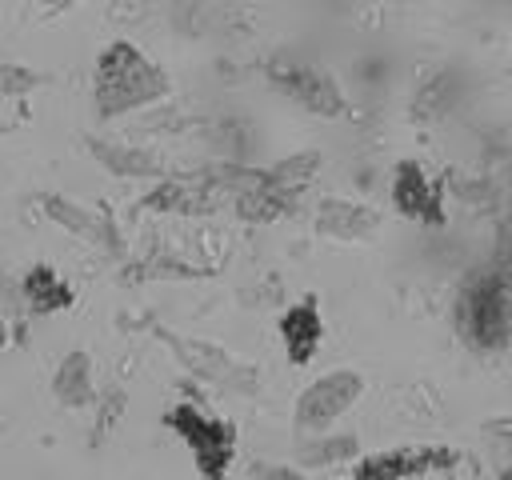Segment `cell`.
I'll return each mask as SVG.
<instances>
[{
    "instance_id": "cell-11",
    "label": "cell",
    "mask_w": 512,
    "mask_h": 480,
    "mask_svg": "<svg viewBox=\"0 0 512 480\" xmlns=\"http://www.w3.org/2000/svg\"><path fill=\"white\" fill-rule=\"evenodd\" d=\"M44 76L24 64H0V96H28Z\"/></svg>"
},
{
    "instance_id": "cell-6",
    "label": "cell",
    "mask_w": 512,
    "mask_h": 480,
    "mask_svg": "<svg viewBox=\"0 0 512 480\" xmlns=\"http://www.w3.org/2000/svg\"><path fill=\"white\" fill-rule=\"evenodd\" d=\"M276 328H280V340H284V352H288L292 364H308L316 356L320 340H324V320H320V308H316L312 296L284 308Z\"/></svg>"
},
{
    "instance_id": "cell-4",
    "label": "cell",
    "mask_w": 512,
    "mask_h": 480,
    "mask_svg": "<svg viewBox=\"0 0 512 480\" xmlns=\"http://www.w3.org/2000/svg\"><path fill=\"white\" fill-rule=\"evenodd\" d=\"M364 392V376L352 372V368H336V372H324L320 380H312L300 396H296V428L300 432H324L332 420H340L356 396Z\"/></svg>"
},
{
    "instance_id": "cell-7",
    "label": "cell",
    "mask_w": 512,
    "mask_h": 480,
    "mask_svg": "<svg viewBox=\"0 0 512 480\" xmlns=\"http://www.w3.org/2000/svg\"><path fill=\"white\" fill-rule=\"evenodd\" d=\"M456 468L452 456L440 448H416V452H388L356 464V476H420V472H448Z\"/></svg>"
},
{
    "instance_id": "cell-9",
    "label": "cell",
    "mask_w": 512,
    "mask_h": 480,
    "mask_svg": "<svg viewBox=\"0 0 512 480\" xmlns=\"http://www.w3.org/2000/svg\"><path fill=\"white\" fill-rule=\"evenodd\" d=\"M276 80L300 100V104H308V108H316V112H340V92H336V84L328 80V76H320V72H312V68H292V72H276Z\"/></svg>"
},
{
    "instance_id": "cell-10",
    "label": "cell",
    "mask_w": 512,
    "mask_h": 480,
    "mask_svg": "<svg viewBox=\"0 0 512 480\" xmlns=\"http://www.w3.org/2000/svg\"><path fill=\"white\" fill-rule=\"evenodd\" d=\"M92 376H88V356L84 352H72L64 364H60V372H56V396L64 400V404H72V408H80L84 400H92Z\"/></svg>"
},
{
    "instance_id": "cell-3",
    "label": "cell",
    "mask_w": 512,
    "mask_h": 480,
    "mask_svg": "<svg viewBox=\"0 0 512 480\" xmlns=\"http://www.w3.org/2000/svg\"><path fill=\"white\" fill-rule=\"evenodd\" d=\"M164 424L192 448L196 468H200L204 476H224V472H228L236 432H232L224 420H216V416H208V412H200V408H192V404H176V408L164 416Z\"/></svg>"
},
{
    "instance_id": "cell-8",
    "label": "cell",
    "mask_w": 512,
    "mask_h": 480,
    "mask_svg": "<svg viewBox=\"0 0 512 480\" xmlns=\"http://www.w3.org/2000/svg\"><path fill=\"white\" fill-rule=\"evenodd\" d=\"M20 292H24V300H28V308L32 312H60V308H68L72 300H76V292H72V284L68 280H60L48 264H36V268H28L24 272V280H20Z\"/></svg>"
},
{
    "instance_id": "cell-5",
    "label": "cell",
    "mask_w": 512,
    "mask_h": 480,
    "mask_svg": "<svg viewBox=\"0 0 512 480\" xmlns=\"http://www.w3.org/2000/svg\"><path fill=\"white\" fill-rule=\"evenodd\" d=\"M392 200H396L400 216H408V220H424V224H440V220H444L436 184H432V180L424 176V168L412 164V160H404V164L396 168V176H392Z\"/></svg>"
},
{
    "instance_id": "cell-1",
    "label": "cell",
    "mask_w": 512,
    "mask_h": 480,
    "mask_svg": "<svg viewBox=\"0 0 512 480\" xmlns=\"http://www.w3.org/2000/svg\"><path fill=\"white\" fill-rule=\"evenodd\" d=\"M168 92V76L132 44L116 40L96 60V108L100 116L132 112Z\"/></svg>"
},
{
    "instance_id": "cell-2",
    "label": "cell",
    "mask_w": 512,
    "mask_h": 480,
    "mask_svg": "<svg viewBox=\"0 0 512 480\" xmlns=\"http://www.w3.org/2000/svg\"><path fill=\"white\" fill-rule=\"evenodd\" d=\"M456 328L480 352L504 348L512 340V280L488 268L472 272L456 296Z\"/></svg>"
}]
</instances>
